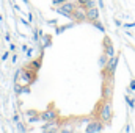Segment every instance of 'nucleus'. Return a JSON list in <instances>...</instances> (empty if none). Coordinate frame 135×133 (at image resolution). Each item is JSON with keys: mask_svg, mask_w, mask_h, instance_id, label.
<instances>
[{"mask_svg": "<svg viewBox=\"0 0 135 133\" xmlns=\"http://www.w3.org/2000/svg\"><path fill=\"white\" fill-rule=\"evenodd\" d=\"M8 50L13 53V52H16V50H17V45H16L14 42H9V45H8Z\"/></svg>", "mask_w": 135, "mask_h": 133, "instance_id": "nucleus-26", "label": "nucleus"}, {"mask_svg": "<svg viewBox=\"0 0 135 133\" xmlns=\"http://www.w3.org/2000/svg\"><path fill=\"white\" fill-rule=\"evenodd\" d=\"M101 17V9L98 6H93V8H88L86 9V21L88 22H93V21H98Z\"/></svg>", "mask_w": 135, "mask_h": 133, "instance_id": "nucleus-11", "label": "nucleus"}, {"mask_svg": "<svg viewBox=\"0 0 135 133\" xmlns=\"http://www.w3.org/2000/svg\"><path fill=\"white\" fill-rule=\"evenodd\" d=\"M123 27H124L126 30H131V28H134V27H135V21H134V22H127V24H123Z\"/></svg>", "mask_w": 135, "mask_h": 133, "instance_id": "nucleus-25", "label": "nucleus"}, {"mask_svg": "<svg viewBox=\"0 0 135 133\" xmlns=\"http://www.w3.org/2000/svg\"><path fill=\"white\" fill-rule=\"evenodd\" d=\"M47 25H49V27H57V25H58V19H57V17L47 19Z\"/></svg>", "mask_w": 135, "mask_h": 133, "instance_id": "nucleus-20", "label": "nucleus"}, {"mask_svg": "<svg viewBox=\"0 0 135 133\" xmlns=\"http://www.w3.org/2000/svg\"><path fill=\"white\" fill-rule=\"evenodd\" d=\"M42 60H44V52H41L38 58H35V60H32L28 66H30V67H33V69H36V70H39V67L42 66Z\"/></svg>", "mask_w": 135, "mask_h": 133, "instance_id": "nucleus-13", "label": "nucleus"}, {"mask_svg": "<svg viewBox=\"0 0 135 133\" xmlns=\"http://www.w3.org/2000/svg\"><path fill=\"white\" fill-rule=\"evenodd\" d=\"M131 91H135V78L131 80V83H129V86H127V93H131Z\"/></svg>", "mask_w": 135, "mask_h": 133, "instance_id": "nucleus-24", "label": "nucleus"}, {"mask_svg": "<svg viewBox=\"0 0 135 133\" xmlns=\"http://www.w3.org/2000/svg\"><path fill=\"white\" fill-rule=\"evenodd\" d=\"M33 47H28V49H27V52H25V57H27V58H32V57H33Z\"/></svg>", "mask_w": 135, "mask_h": 133, "instance_id": "nucleus-27", "label": "nucleus"}, {"mask_svg": "<svg viewBox=\"0 0 135 133\" xmlns=\"http://www.w3.org/2000/svg\"><path fill=\"white\" fill-rule=\"evenodd\" d=\"M77 2L74 0H68L66 3H63V5H60V6H55L54 8V11L58 14V16H63V17H68V19H71L72 21V13H74V9L77 8Z\"/></svg>", "mask_w": 135, "mask_h": 133, "instance_id": "nucleus-2", "label": "nucleus"}, {"mask_svg": "<svg viewBox=\"0 0 135 133\" xmlns=\"http://www.w3.org/2000/svg\"><path fill=\"white\" fill-rule=\"evenodd\" d=\"M107 61H108V57H107V55H105V53L102 52V53H101V57H99V60H98V64H99V69H101V70L104 69V67H105Z\"/></svg>", "mask_w": 135, "mask_h": 133, "instance_id": "nucleus-16", "label": "nucleus"}, {"mask_svg": "<svg viewBox=\"0 0 135 133\" xmlns=\"http://www.w3.org/2000/svg\"><path fill=\"white\" fill-rule=\"evenodd\" d=\"M19 21H21V24H22L24 27H27V28H32V22H30V21H27V19H24V17H21Z\"/></svg>", "mask_w": 135, "mask_h": 133, "instance_id": "nucleus-21", "label": "nucleus"}, {"mask_svg": "<svg viewBox=\"0 0 135 133\" xmlns=\"http://www.w3.org/2000/svg\"><path fill=\"white\" fill-rule=\"evenodd\" d=\"M9 53H11V52H9V50H6V52L2 55V61H6V60H8V57H9Z\"/></svg>", "mask_w": 135, "mask_h": 133, "instance_id": "nucleus-29", "label": "nucleus"}, {"mask_svg": "<svg viewBox=\"0 0 135 133\" xmlns=\"http://www.w3.org/2000/svg\"><path fill=\"white\" fill-rule=\"evenodd\" d=\"M75 25H77V22H75V21H71L69 24H65V25H57V27H55V34H57V36H60L61 33H65L66 30L72 28V27H75Z\"/></svg>", "mask_w": 135, "mask_h": 133, "instance_id": "nucleus-12", "label": "nucleus"}, {"mask_svg": "<svg viewBox=\"0 0 135 133\" xmlns=\"http://www.w3.org/2000/svg\"><path fill=\"white\" fill-rule=\"evenodd\" d=\"M16 130H17V132H27V130H28V129H27V127H25V124H24V122H21V121H17V122H16Z\"/></svg>", "mask_w": 135, "mask_h": 133, "instance_id": "nucleus-19", "label": "nucleus"}, {"mask_svg": "<svg viewBox=\"0 0 135 133\" xmlns=\"http://www.w3.org/2000/svg\"><path fill=\"white\" fill-rule=\"evenodd\" d=\"M124 100H126L127 106H129L131 110H134V108H135V99H134V97H129V96L126 94V96H124Z\"/></svg>", "mask_w": 135, "mask_h": 133, "instance_id": "nucleus-18", "label": "nucleus"}, {"mask_svg": "<svg viewBox=\"0 0 135 133\" xmlns=\"http://www.w3.org/2000/svg\"><path fill=\"white\" fill-rule=\"evenodd\" d=\"M39 116H41V122H47V121H54L58 117V113L57 110L54 108H47L44 111H39Z\"/></svg>", "mask_w": 135, "mask_h": 133, "instance_id": "nucleus-9", "label": "nucleus"}, {"mask_svg": "<svg viewBox=\"0 0 135 133\" xmlns=\"http://www.w3.org/2000/svg\"><path fill=\"white\" fill-rule=\"evenodd\" d=\"M22 2H24V3H25V5H28V0H22Z\"/></svg>", "mask_w": 135, "mask_h": 133, "instance_id": "nucleus-37", "label": "nucleus"}, {"mask_svg": "<svg viewBox=\"0 0 135 133\" xmlns=\"http://www.w3.org/2000/svg\"><path fill=\"white\" fill-rule=\"evenodd\" d=\"M115 25H116V27H123V22H121L119 19H115Z\"/></svg>", "mask_w": 135, "mask_h": 133, "instance_id": "nucleus-33", "label": "nucleus"}, {"mask_svg": "<svg viewBox=\"0 0 135 133\" xmlns=\"http://www.w3.org/2000/svg\"><path fill=\"white\" fill-rule=\"evenodd\" d=\"M61 124V119L60 117H57V119H54V121H47V122H44V125L41 127V132H60V125Z\"/></svg>", "mask_w": 135, "mask_h": 133, "instance_id": "nucleus-7", "label": "nucleus"}, {"mask_svg": "<svg viewBox=\"0 0 135 133\" xmlns=\"http://www.w3.org/2000/svg\"><path fill=\"white\" fill-rule=\"evenodd\" d=\"M91 24H93V27H94V28H98L99 32H102V33H105V27L102 25V22L99 21V19H98V21H93Z\"/></svg>", "mask_w": 135, "mask_h": 133, "instance_id": "nucleus-17", "label": "nucleus"}, {"mask_svg": "<svg viewBox=\"0 0 135 133\" xmlns=\"http://www.w3.org/2000/svg\"><path fill=\"white\" fill-rule=\"evenodd\" d=\"M118 63H119V55H115V57H110V58H108L105 67L102 69L104 78H113L115 70H116V67H118Z\"/></svg>", "mask_w": 135, "mask_h": 133, "instance_id": "nucleus-4", "label": "nucleus"}, {"mask_svg": "<svg viewBox=\"0 0 135 133\" xmlns=\"http://www.w3.org/2000/svg\"><path fill=\"white\" fill-rule=\"evenodd\" d=\"M96 116L101 119L105 125H108V124L112 122V119H113V108H112V102H110V100H104L102 99L101 105L98 106V113H96Z\"/></svg>", "mask_w": 135, "mask_h": 133, "instance_id": "nucleus-1", "label": "nucleus"}, {"mask_svg": "<svg viewBox=\"0 0 135 133\" xmlns=\"http://www.w3.org/2000/svg\"><path fill=\"white\" fill-rule=\"evenodd\" d=\"M98 5H99V9H104L105 8V0H98Z\"/></svg>", "mask_w": 135, "mask_h": 133, "instance_id": "nucleus-30", "label": "nucleus"}, {"mask_svg": "<svg viewBox=\"0 0 135 133\" xmlns=\"http://www.w3.org/2000/svg\"><path fill=\"white\" fill-rule=\"evenodd\" d=\"M68 0H52V8H55V6H60V5H63V3H66Z\"/></svg>", "mask_w": 135, "mask_h": 133, "instance_id": "nucleus-23", "label": "nucleus"}, {"mask_svg": "<svg viewBox=\"0 0 135 133\" xmlns=\"http://www.w3.org/2000/svg\"><path fill=\"white\" fill-rule=\"evenodd\" d=\"M17 121H21V116H19V114H14V116H13V122L16 124Z\"/></svg>", "mask_w": 135, "mask_h": 133, "instance_id": "nucleus-31", "label": "nucleus"}, {"mask_svg": "<svg viewBox=\"0 0 135 133\" xmlns=\"http://www.w3.org/2000/svg\"><path fill=\"white\" fill-rule=\"evenodd\" d=\"M27 16H28V21L33 22V14H32V13H27Z\"/></svg>", "mask_w": 135, "mask_h": 133, "instance_id": "nucleus-35", "label": "nucleus"}, {"mask_svg": "<svg viewBox=\"0 0 135 133\" xmlns=\"http://www.w3.org/2000/svg\"><path fill=\"white\" fill-rule=\"evenodd\" d=\"M5 41H6L8 44L11 42V34H9V33H6V34H5Z\"/></svg>", "mask_w": 135, "mask_h": 133, "instance_id": "nucleus-32", "label": "nucleus"}, {"mask_svg": "<svg viewBox=\"0 0 135 133\" xmlns=\"http://www.w3.org/2000/svg\"><path fill=\"white\" fill-rule=\"evenodd\" d=\"M14 63H17V53L16 52H13V55H11V64H14Z\"/></svg>", "mask_w": 135, "mask_h": 133, "instance_id": "nucleus-28", "label": "nucleus"}, {"mask_svg": "<svg viewBox=\"0 0 135 133\" xmlns=\"http://www.w3.org/2000/svg\"><path fill=\"white\" fill-rule=\"evenodd\" d=\"M39 121H41L39 111H36V113L32 114V116H27V122H28V124H36V122H39Z\"/></svg>", "mask_w": 135, "mask_h": 133, "instance_id": "nucleus-15", "label": "nucleus"}, {"mask_svg": "<svg viewBox=\"0 0 135 133\" xmlns=\"http://www.w3.org/2000/svg\"><path fill=\"white\" fill-rule=\"evenodd\" d=\"M21 85H33L35 81L38 80V70L33 69L30 66H25L22 67V72H21Z\"/></svg>", "mask_w": 135, "mask_h": 133, "instance_id": "nucleus-3", "label": "nucleus"}, {"mask_svg": "<svg viewBox=\"0 0 135 133\" xmlns=\"http://www.w3.org/2000/svg\"><path fill=\"white\" fill-rule=\"evenodd\" d=\"M27 49H28V45H27V44H22V47H21V50H22L24 53L27 52Z\"/></svg>", "mask_w": 135, "mask_h": 133, "instance_id": "nucleus-34", "label": "nucleus"}, {"mask_svg": "<svg viewBox=\"0 0 135 133\" xmlns=\"http://www.w3.org/2000/svg\"><path fill=\"white\" fill-rule=\"evenodd\" d=\"M102 47H104V53H105L108 58H110V57H115V47H113V42H112V39H110L108 36L104 38Z\"/></svg>", "mask_w": 135, "mask_h": 133, "instance_id": "nucleus-10", "label": "nucleus"}, {"mask_svg": "<svg viewBox=\"0 0 135 133\" xmlns=\"http://www.w3.org/2000/svg\"><path fill=\"white\" fill-rule=\"evenodd\" d=\"M131 130H132V129H131V125H127V127H126V129H124V132H127V133L131 132Z\"/></svg>", "mask_w": 135, "mask_h": 133, "instance_id": "nucleus-36", "label": "nucleus"}, {"mask_svg": "<svg viewBox=\"0 0 135 133\" xmlns=\"http://www.w3.org/2000/svg\"><path fill=\"white\" fill-rule=\"evenodd\" d=\"M52 38H54L52 34H42V38H41V39H42V44H41V52H44L47 47H50V45H52Z\"/></svg>", "mask_w": 135, "mask_h": 133, "instance_id": "nucleus-14", "label": "nucleus"}, {"mask_svg": "<svg viewBox=\"0 0 135 133\" xmlns=\"http://www.w3.org/2000/svg\"><path fill=\"white\" fill-rule=\"evenodd\" d=\"M2 21H3V16H2V14H0V22H2Z\"/></svg>", "mask_w": 135, "mask_h": 133, "instance_id": "nucleus-38", "label": "nucleus"}, {"mask_svg": "<svg viewBox=\"0 0 135 133\" xmlns=\"http://www.w3.org/2000/svg\"><path fill=\"white\" fill-rule=\"evenodd\" d=\"M21 72H22V69H17V70L14 72V78H13V81H14V83H19V78H21Z\"/></svg>", "mask_w": 135, "mask_h": 133, "instance_id": "nucleus-22", "label": "nucleus"}, {"mask_svg": "<svg viewBox=\"0 0 135 133\" xmlns=\"http://www.w3.org/2000/svg\"><path fill=\"white\" fill-rule=\"evenodd\" d=\"M72 21H75L77 24H80V22H85V21H86V9H85V6L77 5V8H75V9H74V13H72Z\"/></svg>", "mask_w": 135, "mask_h": 133, "instance_id": "nucleus-8", "label": "nucleus"}, {"mask_svg": "<svg viewBox=\"0 0 135 133\" xmlns=\"http://www.w3.org/2000/svg\"><path fill=\"white\" fill-rule=\"evenodd\" d=\"M113 97V78H104L102 85V99L104 100H112Z\"/></svg>", "mask_w": 135, "mask_h": 133, "instance_id": "nucleus-6", "label": "nucleus"}, {"mask_svg": "<svg viewBox=\"0 0 135 133\" xmlns=\"http://www.w3.org/2000/svg\"><path fill=\"white\" fill-rule=\"evenodd\" d=\"M104 127H105V124L102 122L99 117H96V119H93V121H90L86 124L83 132L85 133H101V132H104Z\"/></svg>", "mask_w": 135, "mask_h": 133, "instance_id": "nucleus-5", "label": "nucleus"}]
</instances>
